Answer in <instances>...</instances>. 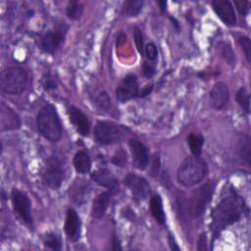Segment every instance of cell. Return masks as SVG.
<instances>
[{"instance_id": "4316f807", "label": "cell", "mask_w": 251, "mask_h": 251, "mask_svg": "<svg viewBox=\"0 0 251 251\" xmlns=\"http://www.w3.org/2000/svg\"><path fill=\"white\" fill-rule=\"evenodd\" d=\"M88 194V185L87 183L85 184H79L78 186H76L75 188L73 189L72 192V198L75 201V203H76V205H81Z\"/></svg>"}, {"instance_id": "5b68a950", "label": "cell", "mask_w": 251, "mask_h": 251, "mask_svg": "<svg viewBox=\"0 0 251 251\" xmlns=\"http://www.w3.org/2000/svg\"><path fill=\"white\" fill-rule=\"evenodd\" d=\"M215 184L208 181L195 188L189 197V212L192 217H200L206 210L213 195Z\"/></svg>"}, {"instance_id": "7a4b0ae2", "label": "cell", "mask_w": 251, "mask_h": 251, "mask_svg": "<svg viewBox=\"0 0 251 251\" xmlns=\"http://www.w3.org/2000/svg\"><path fill=\"white\" fill-rule=\"evenodd\" d=\"M36 126L39 133L51 142H57L62 135V124L56 108L52 104L44 105L37 114Z\"/></svg>"}, {"instance_id": "30bf717a", "label": "cell", "mask_w": 251, "mask_h": 251, "mask_svg": "<svg viewBox=\"0 0 251 251\" xmlns=\"http://www.w3.org/2000/svg\"><path fill=\"white\" fill-rule=\"evenodd\" d=\"M138 94L137 77L134 75H128L123 78L116 89V96L120 102H126L132 98L138 97Z\"/></svg>"}, {"instance_id": "4dcf8cb0", "label": "cell", "mask_w": 251, "mask_h": 251, "mask_svg": "<svg viewBox=\"0 0 251 251\" xmlns=\"http://www.w3.org/2000/svg\"><path fill=\"white\" fill-rule=\"evenodd\" d=\"M126 162H127V155L126 151L122 149L117 151L112 158V163L119 167H125L126 165Z\"/></svg>"}, {"instance_id": "9a60e30c", "label": "cell", "mask_w": 251, "mask_h": 251, "mask_svg": "<svg viewBox=\"0 0 251 251\" xmlns=\"http://www.w3.org/2000/svg\"><path fill=\"white\" fill-rule=\"evenodd\" d=\"M128 145L132 156V165L138 170H145L149 162L147 148L136 139H130Z\"/></svg>"}, {"instance_id": "484cf974", "label": "cell", "mask_w": 251, "mask_h": 251, "mask_svg": "<svg viewBox=\"0 0 251 251\" xmlns=\"http://www.w3.org/2000/svg\"><path fill=\"white\" fill-rule=\"evenodd\" d=\"M83 5L77 1H70L67 6V16L71 20H77L80 18L83 12Z\"/></svg>"}, {"instance_id": "d4e9b609", "label": "cell", "mask_w": 251, "mask_h": 251, "mask_svg": "<svg viewBox=\"0 0 251 251\" xmlns=\"http://www.w3.org/2000/svg\"><path fill=\"white\" fill-rule=\"evenodd\" d=\"M235 99L239 106L242 108L243 111H245L247 114L250 113V95L248 90L245 87H240L236 94H235Z\"/></svg>"}, {"instance_id": "8fae6325", "label": "cell", "mask_w": 251, "mask_h": 251, "mask_svg": "<svg viewBox=\"0 0 251 251\" xmlns=\"http://www.w3.org/2000/svg\"><path fill=\"white\" fill-rule=\"evenodd\" d=\"M209 101L213 109L215 110L224 109L229 101V90L227 85L223 81H219L215 83L210 91Z\"/></svg>"}, {"instance_id": "e0dca14e", "label": "cell", "mask_w": 251, "mask_h": 251, "mask_svg": "<svg viewBox=\"0 0 251 251\" xmlns=\"http://www.w3.org/2000/svg\"><path fill=\"white\" fill-rule=\"evenodd\" d=\"M80 226H81V223L77 213L73 208L68 209L65 226H64L67 237L73 241L77 240L80 234Z\"/></svg>"}, {"instance_id": "836d02e7", "label": "cell", "mask_w": 251, "mask_h": 251, "mask_svg": "<svg viewBox=\"0 0 251 251\" xmlns=\"http://www.w3.org/2000/svg\"><path fill=\"white\" fill-rule=\"evenodd\" d=\"M144 53L147 57V59L149 61H155L158 55V51L157 48L155 46L154 43H148L145 47H144Z\"/></svg>"}, {"instance_id": "3957f363", "label": "cell", "mask_w": 251, "mask_h": 251, "mask_svg": "<svg viewBox=\"0 0 251 251\" xmlns=\"http://www.w3.org/2000/svg\"><path fill=\"white\" fill-rule=\"evenodd\" d=\"M208 167L199 157H187L179 166L176 174L178 182L186 187L200 183L207 176Z\"/></svg>"}, {"instance_id": "60d3db41", "label": "cell", "mask_w": 251, "mask_h": 251, "mask_svg": "<svg viewBox=\"0 0 251 251\" xmlns=\"http://www.w3.org/2000/svg\"><path fill=\"white\" fill-rule=\"evenodd\" d=\"M113 249L114 250H117V249H121V247H120V243H119V240L117 239V237L116 236H114L113 237Z\"/></svg>"}, {"instance_id": "ab89813d", "label": "cell", "mask_w": 251, "mask_h": 251, "mask_svg": "<svg viewBox=\"0 0 251 251\" xmlns=\"http://www.w3.org/2000/svg\"><path fill=\"white\" fill-rule=\"evenodd\" d=\"M169 242H170V246H171V248H172L173 250H179V247L176 245V243L175 242V240H174V238H173L172 236H170Z\"/></svg>"}, {"instance_id": "44dd1931", "label": "cell", "mask_w": 251, "mask_h": 251, "mask_svg": "<svg viewBox=\"0 0 251 251\" xmlns=\"http://www.w3.org/2000/svg\"><path fill=\"white\" fill-rule=\"evenodd\" d=\"M150 211L155 220L160 224V225H165L166 223V216L164 213L163 209V204H162V199L160 195L155 194L151 197L150 199Z\"/></svg>"}, {"instance_id": "5bb4252c", "label": "cell", "mask_w": 251, "mask_h": 251, "mask_svg": "<svg viewBox=\"0 0 251 251\" xmlns=\"http://www.w3.org/2000/svg\"><path fill=\"white\" fill-rule=\"evenodd\" d=\"M213 9L219 19L226 25L232 26L236 24V16L234 9L229 1L215 0L212 2Z\"/></svg>"}, {"instance_id": "83f0119b", "label": "cell", "mask_w": 251, "mask_h": 251, "mask_svg": "<svg viewBox=\"0 0 251 251\" xmlns=\"http://www.w3.org/2000/svg\"><path fill=\"white\" fill-rule=\"evenodd\" d=\"M96 106L100 113H107L111 108V100L107 92L102 91L96 98Z\"/></svg>"}, {"instance_id": "1f68e13d", "label": "cell", "mask_w": 251, "mask_h": 251, "mask_svg": "<svg viewBox=\"0 0 251 251\" xmlns=\"http://www.w3.org/2000/svg\"><path fill=\"white\" fill-rule=\"evenodd\" d=\"M238 42L245 54V57L247 59L248 62H250V58H251V43H250V39L247 36H240L238 38Z\"/></svg>"}, {"instance_id": "7402d4cb", "label": "cell", "mask_w": 251, "mask_h": 251, "mask_svg": "<svg viewBox=\"0 0 251 251\" xmlns=\"http://www.w3.org/2000/svg\"><path fill=\"white\" fill-rule=\"evenodd\" d=\"M187 142L190 148L191 153L196 156L199 157L201 155L202 152V146L204 143V137L201 134H195V133H190L188 138H187Z\"/></svg>"}, {"instance_id": "cb8c5ba5", "label": "cell", "mask_w": 251, "mask_h": 251, "mask_svg": "<svg viewBox=\"0 0 251 251\" xmlns=\"http://www.w3.org/2000/svg\"><path fill=\"white\" fill-rule=\"evenodd\" d=\"M219 51L222 58L230 66H234L236 64V58L233 53L232 48L226 42H220L219 43Z\"/></svg>"}, {"instance_id": "603a6c76", "label": "cell", "mask_w": 251, "mask_h": 251, "mask_svg": "<svg viewBox=\"0 0 251 251\" xmlns=\"http://www.w3.org/2000/svg\"><path fill=\"white\" fill-rule=\"evenodd\" d=\"M142 0H129L124 4V14L127 17H136L142 10Z\"/></svg>"}, {"instance_id": "52a82bcc", "label": "cell", "mask_w": 251, "mask_h": 251, "mask_svg": "<svg viewBox=\"0 0 251 251\" xmlns=\"http://www.w3.org/2000/svg\"><path fill=\"white\" fill-rule=\"evenodd\" d=\"M64 169L57 157H50L45 165L42 178L44 183L52 189H58L64 180Z\"/></svg>"}, {"instance_id": "74e56055", "label": "cell", "mask_w": 251, "mask_h": 251, "mask_svg": "<svg viewBox=\"0 0 251 251\" xmlns=\"http://www.w3.org/2000/svg\"><path fill=\"white\" fill-rule=\"evenodd\" d=\"M207 237H206V233H201V235L199 236L198 238V244H197V249L199 251H202V250H206L207 247Z\"/></svg>"}, {"instance_id": "ffe728a7", "label": "cell", "mask_w": 251, "mask_h": 251, "mask_svg": "<svg viewBox=\"0 0 251 251\" xmlns=\"http://www.w3.org/2000/svg\"><path fill=\"white\" fill-rule=\"evenodd\" d=\"M74 167L78 174H87L91 168V161L89 155L83 150L77 151L74 157Z\"/></svg>"}, {"instance_id": "d590c367", "label": "cell", "mask_w": 251, "mask_h": 251, "mask_svg": "<svg viewBox=\"0 0 251 251\" xmlns=\"http://www.w3.org/2000/svg\"><path fill=\"white\" fill-rule=\"evenodd\" d=\"M142 70H143V75L146 77H151L155 74V67L151 63H148V62H145L143 64Z\"/></svg>"}, {"instance_id": "6da1fadb", "label": "cell", "mask_w": 251, "mask_h": 251, "mask_svg": "<svg viewBox=\"0 0 251 251\" xmlns=\"http://www.w3.org/2000/svg\"><path fill=\"white\" fill-rule=\"evenodd\" d=\"M247 211V206L240 196L232 194L223 198L211 213L213 241L226 227L238 222Z\"/></svg>"}, {"instance_id": "277c9868", "label": "cell", "mask_w": 251, "mask_h": 251, "mask_svg": "<svg viewBox=\"0 0 251 251\" xmlns=\"http://www.w3.org/2000/svg\"><path fill=\"white\" fill-rule=\"evenodd\" d=\"M1 90L10 95H19L27 86V74L20 67H8L1 73Z\"/></svg>"}, {"instance_id": "ba28073f", "label": "cell", "mask_w": 251, "mask_h": 251, "mask_svg": "<svg viewBox=\"0 0 251 251\" xmlns=\"http://www.w3.org/2000/svg\"><path fill=\"white\" fill-rule=\"evenodd\" d=\"M12 203L15 212L21 219L27 225H32L30 200L25 192L13 188L12 190Z\"/></svg>"}, {"instance_id": "e575fe53", "label": "cell", "mask_w": 251, "mask_h": 251, "mask_svg": "<svg viewBox=\"0 0 251 251\" xmlns=\"http://www.w3.org/2000/svg\"><path fill=\"white\" fill-rule=\"evenodd\" d=\"M234 5L237 9V11L239 12V14L245 16L248 11H249V3L248 1L245 0H240V1H234Z\"/></svg>"}, {"instance_id": "8992f818", "label": "cell", "mask_w": 251, "mask_h": 251, "mask_svg": "<svg viewBox=\"0 0 251 251\" xmlns=\"http://www.w3.org/2000/svg\"><path fill=\"white\" fill-rule=\"evenodd\" d=\"M94 138L100 144L111 145L121 141L122 131L112 123L99 121L94 127Z\"/></svg>"}, {"instance_id": "f35d334b", "label": "cell", "mask_w": 251, "mask_h": 251, "mask_svg": "<svg viewBox=\"0 0 251 251\" xmlns=\"http://www.w3.org/2000/svg\"><path fill=\"white\" fill-rule=\"evenodd\" d=\"M152 88H153V85H147V86L144 87L141 91H139L138 97H144V96L148 95V94L152 91Z\"/></svg>"}, {"instance_id": "8d00e7d4", "label": "cell", "mask_w": 251, "mask_h": 251, "mask_svg": "<svg viewBox=\"0 0 251 251\" xmlns=\"http://www.w3.org/2000/svg\"><path fill=\"white\" fill-rule=\"evenodd\" d=\"M43 87L47 90L56 88V82L52 76L47 75V76H43Z\"/></svg>"}, {"instance_id": "2e32d148", "label": "cell", "mask_w": 251, "mask_h": 251, "mask_svg": "<svg viewBox=\"0 0 251 251\" xmlns=\"http://www.w3.org/2000/svg\"><path fill=\"white\" fill-rule=\"evenodd\" d=\"M68 112L70 121L75 127L76 131L82 136H87L90 131V123L87 117L81 112L80 109L75 106L69 107Z\"/></svg>"}, {"instance_id": "7c38bea8", "label": "cell", "mask_w": 251, "mask_h": 251, "mask_svg": "<svg viewBox=\"0 0 251 251\" xmlns=\"http://www.w3.org/2000/svg\"><path fill=\"white\" fill-rule=\"evenodd\" d=\"M65 39V31L62 28H55L47 31L40 40V48L46 53H54L59 49Z\"/></svg>"}, {"instance_id": "ac0fdd59", "label": "cell", "mask_w": 251, "mask_h": 251, "mask_svg": "<svg viewBox=\"0 0 251 251\" xmlns=\"http://www.w3.org/2000/svg\"><path fill=\"white\" fill-rule=\"evenodd\" d=\"M91 178L99 185L106 187L108 190L115 192L119 188L117 177L107 169H100L91 175Z\"/></svg>"}, {"instance_id": "f1b7e54d", "label": "cell", "mask_w": 251, "mask_h": 251, "mask_svg": "<svg viewBox=\"0 0 251 251\" xmlns=\"http://www.w3.org/2000/svg\"><path fill=\"white\" fill-rule=\"evenodd\" d=\"M44 245L53 250H61V248H62L61 238L58 234H56L54 232H50V233L46 234V236H45Z\"/></svg>"}, {"instance_id": "d6986e66", "label": "cell", "mask_w": 251, "mask_h": 251, "mask_svg": "<svg viewBox=\"0 0 251 251\" xmlns=\"http://www.w3.org/2000/svg\"><path fill=\"white\" fill-rule=\"evenodd\" d=\"M112 194H113V192L108 190V191L102 192L96 196V198L93 201L92 208H91V215L93 218L101 219L105 215V213L109 207Z\"/></svg>"}, {"instance_id": "9c48e42d", "label": "cell", "mask_w": 251, "mask_h": 251, "mask_svg": "<svg viewBox=\"0 0 251 251\" xmlns=\"http://www.w3.org/2000/svg\"><path fill=\"white\" fill-rule=\"evenodd\" d=\"M125 184L130 190L132 196L137 201L145 200L150 194V184L148 181L139 176L128 174L125 177Z\"/></svg>"}, {"instance_id": "4fadbf2b", "label": "cell", "mask_w": 251, "mask_h": 251, "mask_svg": "<svg viewBox=\"0 0 251 251\" xmlns=\"http://www.w3.org/2000/svg\"><path fill=\"white\" fill-rule=\"evenodd\" d=\"M21 126V119L19 115L4 102L0 104V130H13Z\"/></svg>"}, {"instance_id": "d6a6232c", "label": "cell", "mask_w": 251, "mask_h": 251, "mask_svg": "<svg viewBox=\"0 0 251 251\" xmlns=\"http://www.w3.org/2000/svg\"><path fill=\"white\" fill-rule=\"evenodd\" d=\"M134 42L136 45V48L141 56L144 54V45H143V35L141 30L138 27H135L134 29Z\"/></svg>"}, {"instance_id": "f546056e", "label": "cell", "mask_w": 251, "mask_h": 251, "mask_svg": "<svg viewBox=\"0 0 251 251\" xmlns=\"http://www.w3.org/2000/svg\"><path fill=\"white\" fill-rule=\"evenodd\" d=\"M250 156H251V144L250 138L247 136L245 140H243L240 148H239V157L246 165H250Z\"/></svg>"}]
</instances>
